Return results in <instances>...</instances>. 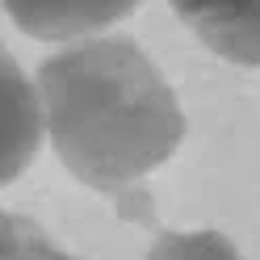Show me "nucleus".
Here are the masks:
<instances>
[{"mask_svg": "<svg viewBox=\"0 0 260 260\" xmlns=\"http://www.w3.org/2000/svg\"><path fill=\"white\" fill-rule=\"evenodd\" d=\"M143 0H0L9 21L46 42H76L130 17Z\"/></svg>", "mask_w": 260, "mask_h": 260, "instance_id": "nucleus-3", "label": "nucleus"}, {"mask_svg": "<svg viewBox=\"0 0 260 260\" xmlns=\"http://www.w3.org/2000/svg\"><path fill=\"white\" fill-rule=\"evenodd\" d=\"M46 139L38 88L13 55H0V189L34 164V155Z\"/></svg>", "mask_w": 260, "mask_h": 260, "instance_id": "nucleus-2", "label": "nucleus"}, {"mask_svg": "<svg viewBox=\"0 0 260 260\" xmlns=\"http://www.w3.org/2000/svg\"><path fill=\"white\" fill-rule=\"evenodd\" d=\"M42 126L76 181L101 193L135 189L185 139V109L139 42L76 38L34 76Z\"/></svg>", "mask_w": 260, "mask_h": 260, "instance_id": "nucleus-1", "label": "nucleus"}, {"mask_svg": "<svg viewBox=\"0 0 260 260\" xmlns=\"http://www.w3.org/2000/svg\"><path fill=\"white\" fill-rule=\"evenodd\" d=\"M147 260H239V252L218 231H164Z\"/></svg>", "mask_w": 260, "mask_h": 260, "instance_id": "nucleus-6", "label": "nucleus"}, {"mask_svg": "<svg viewBox=\"0 0 260 260\" xmlns=\"http://www.w3.org/2000/svg\"><path fill=\"white\" fill-rule=\"evenodd\" d=\"M214 55L239 68H260V0H168Z\"/></svg>", "mask_w": 260, "mask_h": 260, "instance_id": "nucleus-4", "label": "nucleus"}, {"mask_svg": "<svg viewBox=\"0 0 260 260\" xmlns=\"http://www.w3.org/2000/svg\"><path fill=\"white\" fill-rule=\"evenodd\" d=\"M0 260H80L63 252L38 222L0 210Z\"/></svg>", "mask_w": 260, "mask_h": 260, "instance_id": "nucleus-5", "label": "nucleus"}, {"mask_svg": "<svg viewBox=\"0 0 260 260\" xmlns=\"http://www.w3.org/2000/svg\"><path fill=\"white\" fill-rule=\"evenodd\" d=\"M0 55H5V46H0Z\"/></svg>", "mask_w": 260, "mask_h": 260, "instance_id": "nucleus-7", "label": "nucleus"}]
</instances>
